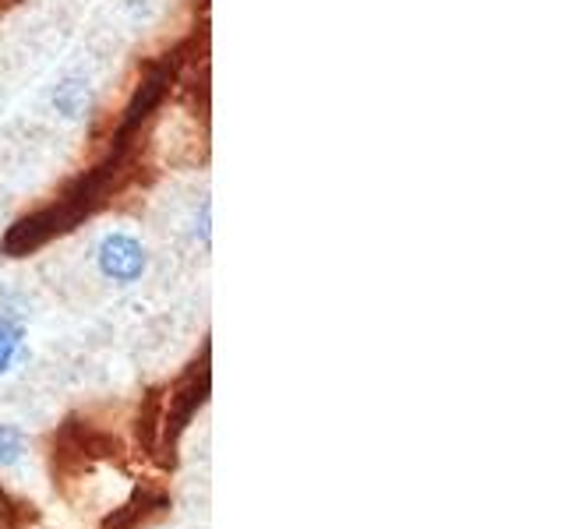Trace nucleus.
<instances>
[{
  "mask_svg": "<svg viewBox=\"0 0 565 529\" xmlns=\"http://www.w3.org/2000/svg\"><path fill=\"white\" fill-rule=\"evenodd\" d=\"M96 261H99V272L117 282V287H131L149 269V255L146 247H141L138 237L131 234H106L96 247Z\"/></svg>",
  "mask_w": 565,
  "mask_h": 529,
  "instance_id": "obj_1",
  "label": "nucleus"
},
{
  "mask_svg": "<svg viewBox=\"0 0 565 529\" xmlns=\"http://www.w3.org/2000/svg\"><path fill=\"white\" fill-rule=\"evenodd\" d=\"M209 396V370L202 367V375L194 370L188 381L177 385V392L170 396V410L163 413V445H177V438L184 434V428L191 423V417L199 413V406Z\"/></svg>",
  "mask_w": 565,
  "mask_h": 529,
  "instance_id": "obj_2",
  "label": "nucleus"
},
{
  "mask_svg": "<svg viewBox=\"0 0 565 529\" xmlns=\"http://www.w3.org/2000/svg\"><path fill=\"white\" fill-rule=\"evenodd\" d=\"M88 106H93V85H88L85 78H64L57 88H53V110H57L61 117L67 120H78L88 114Z\"/></svg>",
  "mask_w": 565,
  "mask_h": 529,
  "instance_id": "obj_3",
  "label": "nucleus"
},
{
  "mask_svg": "<svg viewBox=\"0 0 565 529\" xmlns=\"http://www.w3.org/2000/svg\"><path fill=\"white\" fill-rule=\"evenodd\" d=\"M22 346H25V328L0 314V375H8L11 364L22 357Z\"/></svg>",
  "mask_w": 565,
  "mask_h": 529,
  "instance_id": "obj_4",
  "label": "nucleus"
},
{
  "mask_svg": "<svg viewBox=\"0 0 565 529\" xmlns=\"http://www.w3.org/2000/svg\"><path fill=\"white\" fill-rule=\"evenodd\" d=\"M25 452V434L11 428V423H0V466H14Z\"/></svg>",
  "mask_w": 565,
  "mask_h": 529,
  "instance_id": "obj_5",
  "label": "nucleus"
}]
</instances>
